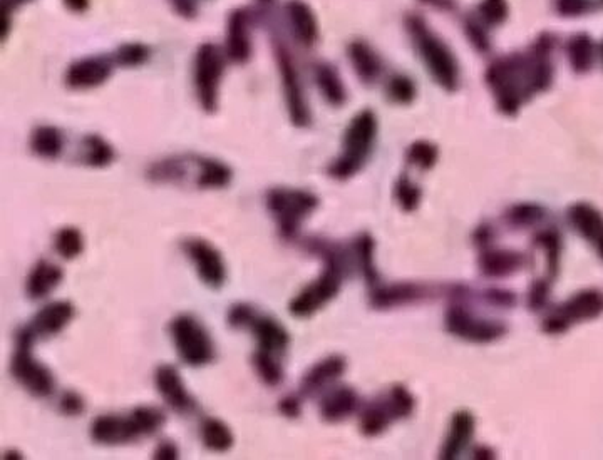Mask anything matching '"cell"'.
<instances>
[{
  "instance_id": "5bb4252c",
  "label": "cell",
  "mask_w": 603,
  "mask_h": 460,
  "mask_svg": "<svg viewBox=\"0 0 603 460\" xmlns=\"http://www.w3.org/2000/svg\"><path fill=\"white\" fill-rule=\"evenodd\" d=\"M357 404L359 397L354 390L341 387L324 398L320 414L327 422H341L354 414Z\"/></svg>"
},
{
  "instance_id": "4fadbf2b",
  "label": "cell",
  "mask_w": 603,
  "mask_h": 460,
  "mask_svg": "<svg viewBox=\"0 0 603 460\" xmlns=\"http://www.w3.org/2000/svg\"><path fill=\"white\" fill-rule=\"evenodd\" d=\"M344 372H345V360L342 356H328L305 373L302 381V392L305 395L317 394L322 389H326L328 383L337 381Z\"/></svg>"
},
{
  "instance_id": "83f0119b",
  "label": "cell",
  "mask_w": 603,
  "mask_h": 460,
  "mask_svg": "<svg viewBox=\"0 0 603 460\" xmlns=\"http://www.w3.org/2000/svg\"><path fill=\"white\" fill-rule=\"evenodd\" d=\"M320 88L324 89L326 96H327L332 103H341L344 94H342L341 86L337 84V80L334 79L332 74H328L327 72V74H324L320 78Z\"/></svg>"
},
{
  "instance_id": "7c38bea8",
  "label": "cell",
  "mask_w": 603,
  "mask_h": 460,
  "mask_svg": "<svg viewBox=\"0 0 603 460\" xmlns=\"http://www.w3.org/2000/svg\"><path fill=\"white\" fill-rule=\"evenodd\" d=\"M250 330L253 331L260 350L280 356L289 348L290 337L287 330L272 316H255Z\"/></svg>"
},
{
  "instance_id": "2e32d148",
  "label": "cell",
  "mask_w": 603,
  "mask_h": 460,
  "mask_svg": "<svg viewBox=\"0 0 603 460\" xmlns=\"http://www.w3.org/2000/svg\"><path fill=\"white\" fill-rule=\"evenodd\" d=\"M201 442L211 452L225 454L234 447L235 437L224 421L208 417L201 423Z\"/></svg>"
},
{
  "instance_id": "f1b7e54d",
  "label": "cell",
  "mask_w": 603,
  "mask_h": 460,
  "mask_svg": "<svg viewBox=\"0 0 603 460\" xmlns=\"http://www.w3.org/2000/svg\"><path fill=\"white\" fill-rule=\"evenodd\" d=\"M153 457L157 460H176L180 457V448L171 440H163L155 448Z\"/></svg>"
},
{
  "instance_id": "52a82bcc",
  "label": "cell",
  "mask_w": 603,
  "mask_h": 460,
  "mask_svg": "<svg viewBox=\"0 0 603 460\" xmlns=\"http://www.w3.org/2000/svg\"><path fill=\"white\" fill-rule=\"evenodd\" d=\"M155 387L157 394L163 398V402L168 407L180 414V415H190L198 408L197 398L190 394V390L184 385L183 377L180 370L170 365V364H161L155 372Z\"/></svg>"
},
{
  "instance_id": "44dd1931",
  "label": "cell",
  "mask_w": 603,
  "mask_h": 460,
  "mask_svg": "<svg viewBox=\"0 0 603 460\" xmlns=\"http://www.w3.org/2000/svg\"><path fill=\"white\" fill-rule=\"evenodd\" d=\"M32 149L40 158H57L63 149V136L54 128H39L32 134Z\"/></svg>"
},
{
  "instance_id": "4316f807",
  "label": "cell",
  "mask_w": 603,
  "mask_h": 460,
  "mask_svg": "<svg viewBox=\"0 0 603 460\" xmlns=\"http://www.w3.org/2000/svg\"><path fill=\"white\" fill-rule=\"evenodd\" d=\"M242 22H238V19H234L232 22V36H230V49H232V55L235 59H242L247 55V40H245V36H243V29H242Z\"/></svg>"
},
{
  "instance_id": "d4e9b609",
  "label": "cell",
  "mask_w": 603,
  "mask_h": 460,
  "mask_svg": "<svg viewBox=\"0 0 603 460\" xmlns=\"http://www.w3.org/2000/svg\"><path fill=\"white\" fill-rule=\"evenodd\" d=\"M257 315L259 312L255 310V306H251L249 303H236L228 310L226 323L235 330L250 329L251 322Z\"/></svg>"
},
{
  "instance_id": "3957f363",
  "label": "cell",
  "mask_w": 603,
  "mask_h": 460,
  "mask_svg": "<svg viewBox=\"0 0 603 460\" xmlns=\"http://www.w3.org/2000/svg\"><path fill=\"white\" fill-rule=\"evenodd\" d=\"M168 331L176 354L188 367H205L215 360L217 350L210 331L197 316L190 314L174 316Z\"/></svg>"
},
{
  "instance_id": "ffe728a7",
  "label": "cell",
  "mask_w": 603,
  "mask_h": 460,
  "mask_svg": "<svg viewBox=\"0 0 603 460\" xmlns=\"http://www.w3.org/2000/svg\"><path fill=\"white\" fill-rule=\"evenodd\" d=\"M54 248L64 260H74L84 251V237L76 226H64L54 237Z\"/></svg>"
},
{
  "instance_id": "30bf717a",
  "label": "cell",
  "mask_w": 603,
  "mask_h": 460,
  "mask_svg": "<svg viewBox=\"0 0 603 460\" xmlns=\"http://www.w3.org/2000/svg\"><path fill=\"white\" fill-rule=\"evenodd\" d=\"M74 315H76V308L67 300L47 303L34 315L27 327L34 333L36 340L49 339V337L59 335L63 330L66 329L67 325L72 322Z\"/></svg>"
},
{
  "instance_id": "d6986e66",
  "label": "cell",
  "mask_w": 603,
  "mask_h": 460,
  "mask_svg": "<svg viewBox=\"0 0 603 460\" xmlns=\"http://www.w3.org/2000/svg\"><path fill=\"white\" fill-rule=\"evenodd\" d=\"M251 365H253V370L257 372L259 379L268 387H276L284 381V368L278 362V356L270 354V352H265V350L259 348L251 355Z\"/></svg>"
},
{
  "instance_id": "ba28073f",
  "label": "cell",
  "mask_w": 603,
  "mask_h": 460,
  "mask_svg": "<svg viewBox=\"0 0 603 460\" xmlns=\"http://www.w3.org/2000/svg\"><path fill=\"white\" fill-rule=\"evenodd\" d=\"M89 434L99 446H123L143 439L132 412L126 415L105 414L96 417L91 422Z\"/></svg>"
},
{
  "instance_id": "6da1fadb",
  "label": "cell",
  "mask_w": 603,
  "mask_h": 460,
  "mask_svg": "<svg viewBox=\"0 0 603 460\" xmlns=\"http://www.w3.org/2000/svg\"><path fill=\"white\" fill-rule=\"evenodd\" d=\"M314 250L318 251L320 256L324 258L326 268L317 281L301 291L290 303V314L299 318L314 315L315 312L330 302L341 289L344 276L341 253L334 247H328L320 241L315 243Z\"/></svg>"
},
{
  "instance_id": "cb8c5ba5",
  "label": "cell",
  "mask_w": 603,
  "mask_h": 460,
  "mask_svg": "<svg viewBox=\"0 0 603 460\" xmlns=\"http://www.w3.org/2000/svg\"><path fill=\"white\" fill-rule=\"evenodd\" d=\"M355 253H357V258H359V264H361V270L362 273L366 276L369 283H374V278H376V268L372 264V253H374V243L370 238L361 237L357 239L355 243Z\"/></svg>"
},
{
  "instance_id": "9a60e30c",
  "label": "cell",
  "mask_w": 603,
  "mask_h": 460,
  "mask_svg": "<svg viewBox=\"0 0 603 460\" xmlns=\"http://www.w3.org/2000/svg\"><path fill=\"white\" fill-rule=\"evenodd\" d=\"M109 76V69L101 61H82L69 69L67 84L74 89H86L103 84Z\"/></svg>"
},
{
  "instance_id": "ac0fdd59",
  "label": "cell",
  "mask_w": 603,
  "mask_h": 460,
  "mask_svg": "<svg viewBox=\"0 0 603 460\" xmlns=\"http://www.w3.org/2000/svg\"><path fill=\"white\" fill-rule=\"evenodd\" d=\"M198 174V188L203 189H222L232 181V171L224 163L215 159H201Z\"/></svg>"
},
{
  "instance_id": "8fae6325",
  "label": "cell",
  "mask_w": 603,
  "mask_h": 460,
  "mask_svg": "<svg viewBox=\"0 0 603 460\" xmlns=\"http://www.w3.org/2000/svg\"><path fill=\"white\" fill-rule=\"evenodd\" d=\"M63 280L64 272L61 266L47 260H39L27 275V297L30 300H44L63 283Z\"/></svg>"
},
{
  "instance_id": "5b68a950",
  "label": "cell",
  "mask_w": 603,
  "mask_h": 460,
  "mask_svg": "<svg viewBox=\"0 0 603 460\" xmlns=\"http://www.w3.org/2000/svg\"><path fill=\"white\" fill-rule=\"evenodd\" d=\"M374 134H376L374 116L370 113H362L361 116H357L345 134V153L332 166L330 172L341 180L352 176L368 156Z\"/></svg>"
},
{
  "instance_id": "277c9868",
  "label": "cell",
  "mask_w": 603,
  "mask_h": 460,
  "mask_svg": "<svg viewBox=\"0 0 603 460\" xmlns=\"http://www.w3.org/2000/svg\"><path fill=\"white\" fill-rule=\"evenodd\" d=\"M317 205V197L301 189L274 188L267 193V208L272 213L284 239H292L299 233L303 220L310 216Z\"/></svg>"
},
{
  "instance_id": "603a6c76",
  "label": "cell",
  "mask_w": 603,
  "mask_h": 460,
  "mask_svg": "<svg viewBox=\"0 0 603 460\" xmlns=\"http://www.w3.org/2000/svg\"><path fill=\"white\" fill-rule=\"evenodd\" d=\"M86 149H88V153H86L88 164L96 166V168H103V166L109 164L113 161V158H115V153H113L111 146L105 143L98 136L86 138Z\"/></svg>"
},
{
  "instance_id": "1f68e13d",
  "label": "cell",
  "mask_w": 603,
  "mask_h": 460,
  "mask_svg": "<svg viewBox=\"0 0 603 460\" xmlns=\"http://www.w3.org/2000/svg\"><path fill=\"white\" fill-rule=\"evenodd\" d=\"M66 2L72 7V9H76V11H81V9L86 7V0H66Z\"/></svg>"
},
{
  "instance_id": "8992f818",
  "label": "cell",
  "mask_w": 603,
  "mask_h": 460,
  "mask_svg": "<svg viewBox=\"0 0 603 460\" xmlns=\"http://www.w3.org/2000/svg\"><path fill=\"white\" fill-rule=\"evenodd\" d=\"M182 250L191 260L200 281L211 289H224L226 263L217 247L203 238H188L182 241Z\"/></svg>"
},
{
  "instance_id": "7402d4cb",
  "label": "cell",
  "mask_w": 603,
  "mask_h": 460,
  "mask_svg": "<svg viewBox=\"0 0 603 460\" xmlns=\"http://www.w3.org/2000/svg\"><path fill=\"white\" fill-rule=\"evenodd\" d=\"M132 417L138 423L141 437H153L166 423V415L161 408L153 406H140L132 410Z\"/></svg>"
},
{
  "instance_id": "f546056e",
  "label": "cell",
  "mask_w": 603,
  "mask_h": 460,
  "mask_svg": "<svg viewBox=\"0 0 603 460\" xmlns=\"http://www.w3.org/2000/svg\"><path fill=\"white\" fill-rule=\"evenodd\" d=\"M293 21L297 22L301 34H303L305 38L310 39V38H312V32H314V24L310 22V17H309L307 11L302 9V7L293 9Z\"/></svg>"
},
{
  "instance_id": "4dcf8cb0",
  "label": "cell",
  "mask_w": 603,
  "mask_h": 460,
  "mask_svg": "<svg viewBox=\"0 0 603 460\" xmlns=\"http://www.w3.org/2000/svg\"><path fill=\"white\" fill-rule=\"evenodd\" d=\"M278 410H280L282 415H285L289 419H295V417L301 415V402L295 397H285L278 402Z\"/></svg>"
},
{
  "instance_id": "484cf974",
  "label": "cell",
  "mask_w": 603,
  "mask_h": 460,
  "mask_svg": "<svg viewBox=\"0 0 603 460\" xmlns=\"http://www.w3.org/2000/svg\"><path fill=\"white\" fill-rule=\"evenodd\" d=\"M86 410L84 397L76 390H66L59 398V412L67 417H78Z\"/></svg>"
},
{
  "instance_id": "9c48e42d",
  "label": "cell",
  "mask_w": 603,
  "mask_h": 460,
  "mask_svg": "<svg viewBox=\"0 0 603 460\" xmlns=\"http://www.w3.org/2000/svg\"><path fill=\"white\" fill-rule=\"evenodd\" d=\"M222 76V61L217 51L207 46L198 54L197 61V92L200 105L213 113L217 109V94H218V80Z\"/></svg>"
},
{
  "instance_id": "7a4b0ae2",
  "label": "cell",
  "mask_w": 603,
  "mask_h": 460,
  "mask_svg": "<svg viewBox=\"0 0 603 460\" xmlns=\"http://www.w3.org/2000/svg\"><path fill=\"white\" fill-rule=\"evenodd\" d=\"M34 342H36V337L27 325L17 330L15 350H13V360H11V373H13V381H17L32 397L46 398L54 394L55 379H54L53 372L32 355Z\"/></svg>"
},
{
  "instance_id": "e0dca14e",
  "label": "cell",
  "mask_w": 603,
  "mask_h": 460,
  "mask_svg": "<svg viewBox=\"0 0 603 460\" xmlns=\"http://www.w3.org/2000/svg\"><path fill=\"white\" fill-rule=\"evenodd\" d=\"M572 222L582 231V235L591 239L603 255V220L597 211L589 206H577L572 211Z\"/></svg>"
}]
</instances>
